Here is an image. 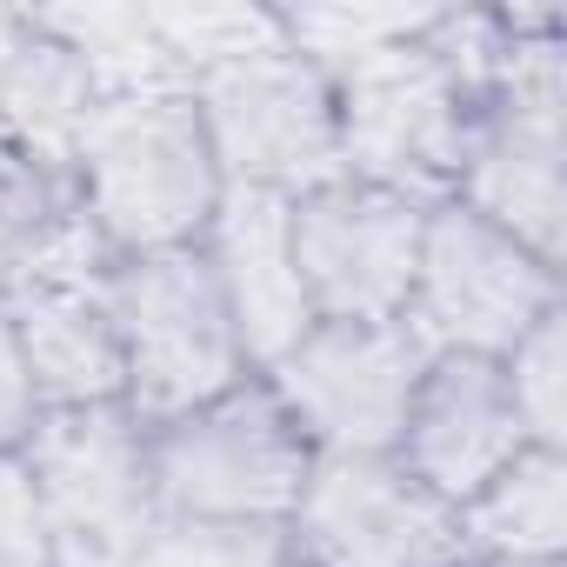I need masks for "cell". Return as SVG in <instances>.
<instances>
[{"mask_svg":"<svg viewBox=\"0 0 567 567\" xmlns=\"http://www.w3.org/2000/svg\"><path fill=\"white\" fill-rule=\"evenodd\" d=\"M467 161H461V207L520 240L534 260L560 267L567 247V68L554 14L514 21L501 61L481 87Z\"/></svg>","mask_w":567,"mask_h":567,"instance_id":"7a4b0ae2","label":"cell"},{"mask_svg":"<svg viewBox=\"0 0 567 567\" xmlns=\"http://www.w3.org/2000/svg\"><path fill=\"white\" fill-rule=\"evenodd\" d=\"M427 361L408 321H315L260 381L315 454H394Z\"/></svg>","mask_w":567,"mask_h":567,"instance_id":"ba28073f","label":"cell"},{"mask_svg":"<svg viewBox=\"0 0 567 567\" xmlns=\"http://www.w3.org/2000/svg\"><path fill=\"white\" fill-rule=\"evenodd\" d=\"M560 308L547 315V321H534L514 348H507V361H501V374H507V394H514V414H520V427H527V441L534 447H560V388H567V348H560Z\"/></svg>","mask_w":567,"mask_h":567,"instance_id":"e0dca14e","label":"cell"},{"mask_svg":"<svg viewBox=\"0 0 567 567\" xmlns=\"http://www.w3.org/2000/svg\"><path fill=\"white\" fill-rule=\"evenodd\" d=\"M81 214L114 247V260L200 247L227 181L207 154L187 94H114L94 101L74 141Z\"/></svg>","mask_w":567,"mask_h":567,"instance_id":"6da1fadb","label":"cell"},{"mask_svg":"<svg viewBox=\"0 0 567 567\" xmlns=\"http://www.w3.org/2000/svg\"><path fill=\"white\" fill-rule=\"evenodd\" d=\"M461 540L481 560H560V547H567V461H560V447L514 454L461 507Z\"/></svg>","mask_w":567,"mask_h":567,"instance_id":"9a60e30c","label":"cell"},{"mask_svg":"<svg viewBox=\"0 0 567 567\" xmlns=\"http://www.w3.org/2000/svg\"><path fill=\"white\" fill-rule=\"evenodd\" d=\"M14 454L34 481L54 567H121L161 520L147 427L127 408H48Z\"/></svg>","mask_w":567,"mask_h":567,"instance_id":"52a82bcc","label":"cell"},{"mask_svg":"<svg viewBox=\"0 0 567 567\" xmlns=\"http://www.w3.org/2000/svg\"><path fill=\"white\" fill-rule=\"evenodd\" d=\"M554 308H560V267L534 260L520 240H507L461 200L427 207L408 301V328L427 341V354L507 361V348Z\"/></svg>","mask_w":567,"mask_h":567,"instance_id":"9c48e42d","label":"cell"},{"mask_svg":"<svg viewBox=\"0 0 567 567\" xmlns=\"http://www.w3.org/2000/svg\"><path fill=\"white\" fill-rule=\"evenodd\" d=\"M107 315L121 341V408L141 427H167L254 374L200 247L114 260Z\"/></svg>","mask_w":567,"mask_h":567,"instance_id":"3957f363","label":"cell"},{"mask_svg":"<svg viewBox=\"0 0 567 567\" xmlns=\"http://www.w3.org/2000/svg\"><path fill=\"white\" fill-rule=\"evenodd\" d=\"M481 567H560V560H481Z\"/></svg>","mask_w":567,"mask_h":567,"instance_id":"44dd1931","label":"cell"},{"mask_svg":"<svg viewBox=\"0 0 567 567\" xmlns=\"http://www.w3.org/2000/svg\"><path fill=\"white\" fill-rule=\"evenodd\" d=\"M527 427L514 414V394H507V374L501 361H474V354H434L421 388H414V408H408V427H401V447L394 461L434 487L447 507H467L514 454H527Z\"/></svg>","mask_w":567,"mask_h":567,"instance_id":"4fadbf2b","label":"cell"},{"mask_svg":"<svg viewBox=\"0 0 567 567\" xmlns=\"http://www.w3.org/2000/svg\"><path fill=\"white\" fill-rule=\"evenodd\" d=\"M61 207H68V200L54 194L48 167H34V161L14 154V147H0V280L21 267V254L41 240V227H48Z\"/></svg>","mask_w":567,"mask_h":567,"instance_id":"ac0fdd59","label":"cell"},{"mask_svg":"<svg viewBox=\"0 0 567 567\" xmlns=\"http://www.w3.org/2000/svg\"><path fill=\"white\" fill-rule=\"evenodd\" d=\"M41 401H34V381L21 368V341H14V321H8V301H0V454H14L34 427Z\"/></svg>","mask_w":567,"mask_h":567,"instance_id":"ffe728a7","label":"cell"},{"mask_svg":"<svg viewBox=\"0 0 567 567\" xmlns=\"http://www.w3.org/2000/svg\"><path fill=\"white\" fill-rule=\"evenodd\" d=\"M0 567H54L48 520H41L21 454H0Z\"/></svg>","mask_w":567,"mask_h":567,"instance_id":"d6986e66","label":"cell"},{"mask_svg":"<svg viewBox=\"0 0 567 567\" xmlns=\"http://www.w3.org/2000/svg\"><path fill=\"white\" fill-rule=\"evenodd\" d=\"M334 81V127H341V174L408 194L434 207L441 187L461 181L467 134H474V94L434 48V28L421 41L361 54L328 74Z\"/></svg>","mask_w":567,"mask_h":567,"instance_id":"5b68a950","label":"cell"},{"mask_svg":"<svg viewBox=\"0 0 567 567\" xmlns=\"http://www.w3.org/2000/svg\"><path fill=\"white\" fill-rule=\"evenodd\" d=\"M147 454L161 514L240 527H288L315 467L308 434L288 421V408L274 401L260 374L167 427H147Z\"/></svg>","mask_w":567,"mask_h":567,"instance_id":"277c9868","label":"cell"},{"mask_svg":"<svg viewBox=\"0 0 567 567\" xmlns=\"http://www.w3.org/2000/svg\"><path fill=\"white\" fill-rule=\"evenodd\" d=\"M301 567H461V507L421 487L394 454H315L288 520Z\"/></svg>","mask_w":567,"mask_h":567,"instance_id":"30bf717a","label":"cell"},{"mask_svg":"<svg viewBox=\"0 0 567 567\" xmlns=\"http://www.w3.org/2000/svg\"><path fill=\"white\" fill-rule=\"evenodd\" d=\"M87 68L41 28H14L0 41V147L28 154L34 167H68L74 141L94 114Z\"/></svg>","mask_w":567,"mask_h":567,"instance_id":"5bb4252c","label":"cell"},{"mask_svg":"<svg viewBox=\"0 0 567 567\" xmlns=\"http://www.w3.org/2000/svg\"><path fill=\"white\" fill-rule=\"evenodd\" d=\"M121 567H288V527L161 514Z\"/></svg>","mask_w":567,"mask_h":567,"instance_id":"2e32d148","label":"cell"},{"mask_svg":"<svg viewBox=\"0 0 567 567\" xmlns=\"http://www.w3.org/2000/svg\"><path fill=\"white\" fill-rule=\"evenodd\" d=\"M288 567H301V560H288Z\"/></svg>","mask_w":567,"mask_h":567,"instance_id":"7402d4cb","label":"cell"},{"mask_svg":"<svg viewBox=\"0 0 567 567\" xmlns=\"http://www.w3.org/2000/svg\"><path fill=\"white\" fill-rule=\"evenodd\" d=\"M427 207L368 181H328L295 200V260L315 321H408Z\"/></svg>","mask_w":567,"mask_h":567,"instance_id":"8fae6325","label":"cell"},{"mask_svg":"<svg viewBox=\"0 0 567 567\" xmlns=\"http://www.w3.org/2000/svg\"><path fill=\"white\" fill-rule=\"evenodd\" d=\"M207 154L227 187L280 194L301 200L328 181H341V127H334V81L295 54V48H267L220 61L194 74L187 87Z\"/></svg>","mask_w":567,"mask_h":567,"instance_id":"8992f818","label":"cell"},{"mask_svg":"<svg viewBox=\"0 0 567 567\" xmlns=\"http://www.w3.org/2000/svg\"><path fill=\"white\" fill-rule=\"evenodd\" d=\"M200 254L214 267V288L227 301V321L240 334V354L254 374H267L308 328H315V301L295 260V200L280 194H254V187H227Z\"/></svg>","mask_w":567,"mask_h":567,"instance_id":"7c38bea8","label":"cell"}]
</instances>
